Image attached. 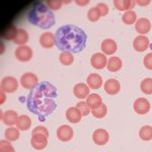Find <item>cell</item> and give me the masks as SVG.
<instances>
[{
    "instance_id": "4316f807",
    "label": "cell",
    "mask_w": 152,
    "mask_h": 152,
    "mask_svg": "<svg viewBox=\"0 0 152 152\" xmlns=\"http://www.w3.org/2000/svg\"><path fill=\"white\" fill-rule=\"evenodd\" d=\"M28 31L23 28H19L18 36H16V38L13 40L14 44H16V45H18V46H24V44L28 43Z\"/></svg>"
},
{
    "instance_id": "484cf974",
    "label": "cell",
    "mask_w": 152,
    "mask_h": 152,
    "mask_svg": "<svg viewBox=\"0 0 152 152\" xmlns=\"http://www.w3.org/2000/svg\"><path fill=\"white\" fill-rule=\"evenodd\" d=\"M31 118L26 115H21L18 117V123H16V128L20 131H28L31 128Z\"/></svg>"
},
{
    "instance_id": "ba28073f",
    "label": "cell",
    "mask_w": 152,
    "mask_h": 152,
    "mask_svg": "<svg viewBox=\"0 0 152 152\" xmlns=\"http://www.w3.org/2000/svg\"><path fill=\"white\" fill-rule=\"evenodd\" d=\"M31 144L36 150H43L48 145V137L43 134H31Z\"/></svg>"
},
{
    "instance_id": "9a60e30c",
    "label": "cell",
    "mask_w": 152,
    "mask_h": 152,
    "mask_svg": "<svg viewBox=\"0 0 152 152\" xmlns=\"http://www.w3.org/2000/svg\"><path fill=\"white\" fill-rule=\"evenodd\" d=\"M1 120L4 124L9 127H12L13 125H16L18 120V115L15 111H6L1 113Z\"/></svg>"
},
{
    "instance_id": "4fadbf2b",
    "label": "cell",
    "mask_w": 152,
    "mask_h": 152,
    "mask_svg": "<svg viewBox=\"0 0 152 152\" xmlns=\"http://www.w3.org/2000/svg\"><path fill=\"white\" fill-rule=\"evenodd\" d=\"M104 91L110 95H116L121 90V84L117 79L114 78H110L104 82Z\"/></svg>"
},
{
    "instance_id": "f1b7e54d",
    "label": "cell",
    "mask_w": 152,
    "mask_h": 152,
    "mask_svg": "<svg viewBox=\"0 0 152 152\" xmlns=\"http://www.w3.org/2000/svg\"><path fill=\"white\" fill-rule=\"evenodd\" d=\"M139 136L143 141L152 140V127L151 126H143L139 131Z\"/></svg>"
},
{
    "instance_id": "603a6c76",
    "label": "cell",
    "mask_w": 152,
    "mask_h": 152,
    "mask_svg": "<svg viewBox=\"0 0 152 152\" xmlns=\"http://www.w3.org/2000/svg\"><path fill=\"white\" fill-rule=\"evenodd\" d=\"M18 29L16 28V26L14 24H9L1 31V38L6 41L14 40L16 38V36H18Z\"/></svg>"
},
{
    "instance_id": "d4e9b609",
    "label": "cell",
    "mask_w": 152,
    "mask_h": 152,
    "mask_svg": "<svg viewBox=\"0 0 152 152\" xmlns=\"http://www.w3.org/2000/svg\"><path fill=\"white\" fill-rule=\"evenodd\" d=\"M122 60L119 57H116V56H112L111 58L107 60V68L109 71L111 72H117L122 68Z\"/></svg>"
},
{
    "instance_id": "e0dca14e",
    "label": "cell",
    "mask_w": 152,
    "mask_h": 152,
    "mask_svg": "<svg viewBox=\"0 0 152 152\" xmlns=\"http://www.w3.org/2000/svg\"><path fill=\"white\" fill-rule=\"evenodd\" d=\"M149 47V39L146 36H138L133 42V48L137 52H144Z\"/></svg>"
},
{
    "instance_id": "8d00e7d4",
    "label": "cell",
    "mask_w": 152,
    "mask_h": 152,
    "mask_svg": "<svg viewBox=\"0 0 152 152\" xmlns=\"http://www.w3.org/2000/svg\"><path fill=\"white\" fill-rule=\"evenodd\" d=\"M62 4H63V1H61V0H48L46 5H47L50 9L58 10V9L61 8Z\"/></svg>"
},
{
    "instance_id": "b9f144b4",
    "label": "cell",
    "mask_w": 152,
    "mask_h": 152,
    "mask_svg": "<svg viewBox=\"0 0 152 152\" xmlns=\"http://www.w3.org/2000/svg\"><path fill=\"white\" fill-rule=\"evenodd\" d=\"M150 3V1H141V0H137L136 1V4H139V5H141V6H146V5H148V4Z\"/></svg>"
},
{
    "instance_id": "f35d334b",
    "label": "cell",
    "mask_w": 152,
    "mask_h": 152,
    "mask_svg": "<svg viewBox=\"0 0 152 152\" xmlns=\"http://www.w3.org/2000/svg\"><path fill=\"white\" fill-rule=\"evenodd\" d=\"M144 66L147 68L148 70H152V53H149L144 57L143 60Z\"/></svg>"
},
{
    "instance_id": "8992f818",
    "label": "cell",
    "mask_w": 152,
    "mask_h": 152,
    "mask_svg": "<svg viewBox=\"0 0 152 152\" xmlns=\"http://www.w3.org/2000/svg\"><path fill=\"white\" fill-rule=\"evenodd\" d=\"M18 87V82L12 76H6L1 80V90L5 94H12L16 91Z\"/></svg>"
},
{
    "instance_id": "7a4b0ae2",
    "label": "cell",
    "mask_w": 152,
    "mask_h": 152,
    "mask_svg": "<svg viewBox=\"0 0 152 152\" xmlns=\"http://www.w3.org/2000/svg\"><path fill=\"white\" fill-rule=\"evenodd\" d=\"M28 19L31 24L43 29H49L55 24V15L43 2H36L33 4L28 13Z\"/></svg>"
},
{
    "instance_id": "1f68e13d",
    "label": "cell",
    "mask_w": 152,
    "mask_h": 152,
    "mask_svg": "<svg viewBox=\"0 0 152 152\" xmlns=\"http://www.w3.org/2000/svg\"><path fill=\"white\" fill-rule=\"evenodd\" d=\"M140 88L144 94H152V78H146L142 80L140 83Z\"/></svg>"
},
{
    "instance_id": "ac0fdd59",
    "label": "cell",
    "mask_w": 152,
    "mask_h": 152,
    "mask_svg": "<svg viewBox=\"0 0 152 152\" xmlns=\"http://www.w3.org/2000/svg\"><path fill=\"white\" fill-rule=\"evenodd\" d=\"M73 94L77 99H87V96L89 95V87L85 83H77L73 87Z\"/></svg>"
},
{
    "instance_id": "9c48e42d",
    "label": "cell",
    "mask_w": 152,
    "mask_h": 152,
    "mask_svg": "<svg viewBox=\"0 0 152 152\" xmlns=\"http://www.w3.org/2000/svg\"><path fill=\"white\" fill-rule=\"evenodd\" d=\"M110 140V135L107 133V130L104 129H96L92 133V141L94 142L96 145H105Z\"/></svg>"
},
{
    "instance_id": "4dcf8cb0",
    "label": "cell",
    "mask_w": 152,
    "mask_h": 152,
    "mask_svg": "<svg viewBox=\"0 0 152 152\" xmlns=\"http://www.w3.org/2000/svg\"><path fill=\"white\" fill-rule=\"evenodd\" d=\"M137 19V14L136 12L133 10H128L126 11L122 16V20L125 24H133L134 23H136Z\"/></svg>"
},
{
    "instance_id": "d6986e66",
    "label": "cell",
    "mask_w": 152,
    "mask_h": 152,
    "mask_svg": "<svg viewBox=\"0 0 152 152\" xmlns=\"http://www.w3.org/2000/svg\"><path fill=\"white\" fill-rule=\"evenodd\" d=\"M40 44L43 48L45 49H51L55 45V35L50 31L42 34L40 37Z\"/></svg>"
},
{
    "instance_id": "ab89813d",
    "label": "cell",
    "mask_w": 152,
    "mask_h": 152,
    "mask_svg": "<svg viewBox=\"0 0 152 152\" xmlns=\"http://www.w3.org/2000/svg\"><path fill=\"white\" fill-rule=\"evenodd\" d=\"M97 9L99 10L100 12V15L102 16H105L107 15V13H109V7L105 3H102V2H100V3L97 4Z\"/></svg>"
},
{
    "instance_id": "836d02e7",
    "label": "cell",
    "mask_w": 152,
    "mask_h": 152,
    "mask_svg": "<svg viewBox=\"0 0 152 152\" xmlns=\"http://www.w3.org/2000/svg\"><path fill=\"white\" fill-rule=\"evenodd\" d=\"M100 12L99 10L97 9V7H91V8L88 10L87 12V18L89 19L91 23H95V21H97L100 18Z\"/></svg>"
},
{
    "instance_id": "cb8c5ba5",
    "label": "cell",
    "mask_w": 152,
    "mask_h": 152,
    "mask_svg": "<svg viewBox=\"0 0 152 152\" xmlns=\"http://www.w3.org/2000/svg\"><path fill=\"white\" fill-rule=\"evenodd\" d=\"M86 104H88V107H89L91 110H95V109H99L100 105L102 104V99L99 94H91L87 96Z\"/></svg>"
},
{
    "instance_id": "60d3db41",
    "label": "cell",
    "mask_w": 152,
    "mask_h": 152,
    "mask_svg": "<svg viewBox=\"0 0 152 152\" xmlns=\"http://www.w3.org/2000/svg\"><path fill=\"white\" fill-rule=\"evenodd\" d=\"M75 3L77 4V5H80V6H84V5H87L88 3H89V1L88 0H84V1H82V0H76L75 1Z\"/></svg>"
},
{
    "instance_id": "6da1fadb",
    "label": "cell",
    "mask_w": 152,
    "mask_h": 152,
    "mask_svg": "<svg viewBox=\"0 0 152 152\" xmlns=\"http://www.w3.org/2000/svg\"><path fill=\"white\" fill-rule=\"evenodd\" d=\"M87 35L81 28L74 24H66L57 29L55 45L62 52L79 53L86 47Z\"/></svg>"
},
{
    "instance_id": "d590c367",
    "label": "cell",
    "mask_w": 152,
    "mask_h": 152,
    "mask_svg": "<svg viewBox=\"0 0 152 152\" xmlns=\"http://www.w3.org/2000/svg\"><path fill=\"white\" fill-rule=\"evenodd\" d=\"M0 152H15V150L8 140H1L0 141Z\"/></svg>"
},
{
    "instance_id": "3957f363",
    "label": "cell",
    "mask_w": 152,
    "mask_h": 152,
    "mask_svg": "<svg viewBox=\"0 0 152 152\" xmlns=\"http://www.w3.org/2000/svg\"><path fill=\"white\" fill-rule=\"evenodd\" d=\"M26 107L29 112L38 116L41 121H45L46 117L51 115L57 107V104L54 99L50 97H41V99H34L28 97L26 99Z\"/></svg>"
},
{
    "instance_id": "7bdbcfd3",
    "label": "cell",
    "mask_w": 152,
    "mask_h": 152,
    "mask_svg": "<svg viewBox=\"0 0 152 152\" xmlns=\"http://www.w3.org/2000/svg\"><path fill=\"white\" fill-rule=\"evenodd\" d=\"M4 100H5V92L1 90V104H3Z\"/></svg>"
},
{
    "instance_id": "5bb4252c",
    "label": "cell",
    "mask_w": 152,
    "mask_h": 152,
    "mask_svg": "<svg viewBox=\"0 0 152 152\" xmlns=\"http://www.w3.org/2000/svg\"><path fill=\"white\" fill-rule=\"evenodd\" d=\"M135 29L138 34H140V36H144L146 34H148L151 29V23L145 18H141L136 20L135 23Z\"/></svg>"
},
{
    "instance_id": "277c9868",
    "label": "cell",
    "mask_w": 152,
    "mask_h": 152,
    "mask_svg": "<svg viewBox=\"0 0 152 152\" xmlns=\"http://www.w3.org/2000/svg\"><path fill=\"white\" fill-rule=\"evenodd\" d=\"M56 96H57V89L52 83L48 81L40 82L35 88L31 90L28 94V97H34V99H41V97L54 99Z\"/></svg>"
},
{
    "instance_id": "44dd1931",
    "label": "cell",
    "mask_w": 152,
    "mask_h": 152,
    "mask_svg": "<svg viewBox=\"0 0 152 152\" xmlns=\"http://www.w3.org/2000/svg\"><path fill=\"white\" fill-rule=\"evenodd\" d=\"M86 82L89 88H91V89H99L102 85V78L97 73H91V74L87 76Z\"/></svg>"
},
{
    "instance_id": "7402d4cb",
    "label": "cell",
    "mask_w": 152,
    "mask_h": 152,
    "mask_svg": "<svg viewBox=\"0 0 152 152\" xmlns=\"http://www.w3.org/2000/svg\"><path fill=\"white\" fill-rule=\"evenodd\" d=\"M135 5H136V1H133V0H115L114 1V6L120 11L126 12L131 10L132 8H134Z\"/></svg>"
},
{
    "instance_id": "52a82bcc",
    "label": "cell",
    "mask_w": 152,
    "mask_h": 152,
    "mask_svg": "<svg viewBox=\"0 0 152 152\" xmlns=\"http://www.w3.org/2000/svg\"><path fill=\"white\" fill-rule=\"evenodd\" d=\"M15 57L20 62H28L33 58V50L28 46H19L15 50Z\"/></svg>"
},
{
    "instance_id": "e575fe53",
    "label": "cell",
    "mask_w": 152,
    "mask_h": 152,
    "mask_svg": "<svg viewBox=\"0 0 152 152\" xmlns=\"http://www.w3.org/2000/svg\"><path fill=\"white\" fill-rule=\"evenodd\" d=\"M76 107L81 113L82 117H86L89 114H91V109L88 107L86 102H79L78 104H76Z\"/></svg>"
},
{
    "instance_id": "83f0119b",
    "label": "cell",
    "mask_w": 152,
    "mask_h": 152,
    "mask_svg": "<svg viewBox=\"0 0 152 152\" xmlns=\"http://www.w3.org/2000/svg\"><path fill=\"white\" fill-rule=\"evenodd\" d=\"M5 138L9 142L16 141L19 138V130L14 127H9L5 130Z\"/></svg>"
},
{
    "instance_id": "2e32d148",
    "label": "cell",
    "mask_w": 152,
    "mask_h": 152,
    "mask_svg": "<svg viewBox=\"0 0 152 152\" xmlns=\"http://www.w3.org/2000/svg\"><path fill=\"white\" fill-rule=\"evenodd\" d=\"M100 49H102V53L104 55H113V54L116 53L118 46L117 43L112 39H105L102 42V45H100Z\"/></svg>"
},
{
    "instance_id": "d6a6232c",
    "label": "cell",
    "mask_w": 152,
    "mask_h": 152,
    "mask_svg": "<svg viewBox=\"0 0 152 152\" xmlns=\"http://www.w3.org/2000/svg\"><path fill=\"white\" fill-rule=\"evenodd\" d=\"M107 105L104 104H102L99 109H95V110H91V115L96 119H102L107 116Z\"/></svg>"
},
{
    "instance_id": "30bf717a",
    "label": "cell",
    "mask_w": 152,
    "mask_h": 152,
    "mask_svg": "<svg viewBox=\"0 0 152 152\" xmlns=\"http://www.w3.org/2000/svg\"><path fill=\"white\" fill-rule=\"evenodd\" d=\"M133 109L138 115H146L150 111V102L144 97H139L134 102Z\"/></svg>"
},
{
    "instance_id": "5b68a950",
    "label": "cell",
    "mask_w": 152,
    "mask_h": 152,
    "mask_svg": "<svg viewBox=\"0 0 152 152\" xmlns=\"http://www.w3.org/2000/svg\"><path fill=\"white\" fill-rule=\"evenodd\" d=\"M20 84H21V86L23 88H26V89L31 90L33 88H35L37 85L39 84L38 76H37L35 73H31V72L23 73L20 77Z\"/></svg>"
},
{
    "instance_id": "74e56055",
    "label": "cell",
    "mask_w": 152,
    "mask_h": 152,
    "mask_svg": "<svg viewBox=\"0 0 152 152\" xmlns=\"http://www.w3.org/2000/svg\"><path fill=\"white\" fill-rule=\"evenodd\" d=\"M31 134H43L45 135L46 137L49 138V131L46 127H43V126H37L35 129L33 130Z\"/></svg>"
},
{
    "instance_id": "8fae6325",
    "label": "cell",
    "mask_w": 152,
    "mask_h": 152,
    "mask_svg": "<svg viewBox=\"0 0 152 152\" xmlns=\"http://www.w3.org/2000/svg\"><path fill=\"white\" fill-rule=\"evenodd\" d=\"M90 64L94 69L100 70L104 68L107 64V56L104 53H95L90 58Z\"/></svg>"
},
{
    "instance_id": "7c38bea8",
    "label": "cell",
    "mask_w": 152,
    "mask_h": 152,
    "mask_svg": "<svg viewBox=\"0 0 152 152\" xmlns=\"http://www.w3.org/2000/svg\"><path fill=\"white\" fill-rule=\"evenodd\" d=\"M57 137L60 141L68 142L73 138V129L68 125H63L57 129Z\"/></svg>"
},
{
    "instance_id": "f546056e",
    "label": "cell",
    "mask_w": 152,
    "mask_h": 152,
    "mask_svg": "<svg viewBox=\"0 0 152 152\" xmlns=\"http://www.w3.org/2000/svg\"><path fill=\"white\" fill-rule=\"evenodd\" d=\"M59 61L61 64L65 66H69L73 63L74 61V56L72 55V53L69 52H62L59 55Z\"/></svg>"
},
{
    "instance_id": "ffe728a7",
    "label": "cell",
    "mask_w": 152,
    "mask_h": 152,
    "mask_svg": "<svg viewBox=\"0 0 152 152\" xmlns=\"http://www.w3.org/2000/svg\"><path fill=\"white\" fill-rule=\"evenodd\" d=\"M81 113L76 107H71L66 111V119L72 124H77L81 121Z\"/></svg>"
}]
</instances>
